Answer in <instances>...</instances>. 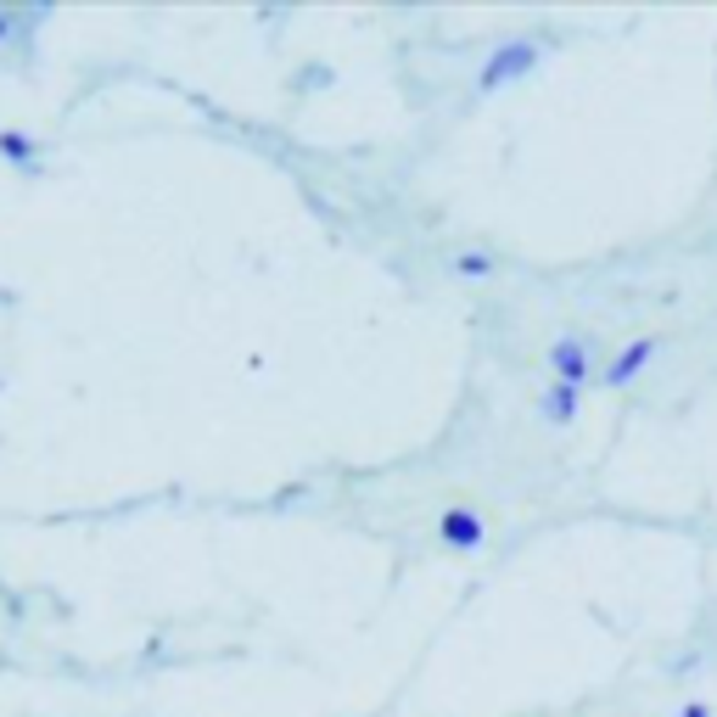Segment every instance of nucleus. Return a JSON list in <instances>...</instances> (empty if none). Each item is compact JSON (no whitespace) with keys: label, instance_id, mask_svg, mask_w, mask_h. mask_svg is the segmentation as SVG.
<instances>
[{"label":"nucleus","instance_id":"obj_9","mask_svg":"<svg viewBox=\"0 0 717 717\" xmlns=\"http://www.w3.org/2000/svg\"><path fill=\"white\" fill-rule=\"evenodd\" d=\"M326 79H331L326 68H297V79H291V85H326Z\"/></svg>","mask_w":717,"mask_h":717},{"label":"nucleus","instance_id":"obj_4","mask_svg":"<svg viewBox=\"0 0 717 717\" xmlns=\"http://www.w3.org/2000/svg\"><path fill=\"white\" fill-rule=\"evenodd\" d=\"M0 157H7L12 168H34L40 163V141L29 130H0Z\"/></svg>","mask_w":717,"mask_h":717},{"label":"nucleus","instance_id":"obj_7","mask_svg":"<svg viewBox=\"0 0 717 717\" xmlns=\"http://www.w3.org/2000/svg\"><path fill=\"white\" fill-rule=\"evenodd\" d=\"M40 12H18V7H0V45H12V40H29Z\"/></svg>","mask_w":717,"mask_h":717},{"label":"nucleus","instance_id":"obj_1","mask_svg":"<svg viewBox=\"0 0 717 717\" xmlns=\"http://www.w3.org/2000/svg\"><path fill=\"white\" fill-rule=\"evenodd\" d=\"M532 63H538V45H532V40H510V45H499V51L488 56V68H483V90H499V85L521 79Z\"/></svg>","mask_w":717,"mask_h":717},{"label":"nucleus","instance_id":"obj_2","mask_svg":"<svg viewBox=\"0 0 717 717\" xmlns=\"http://www.w3.org/2000/svg\"><path fill=\"white\" fill-rule=\"evenodd\" d=\"M438 538H443L449 550H465V555H471V550H483L488 532H483V516H476L471 505H449L443 521H438Z\"/></svg>","mask_w":717,"mask_h":717},{"label":"nucleus","instance_id":"obj_5","mask_svg":"<svg viewBox=\"0 0 717 717\" xmlns=\"http://www.w3.org/2000/svg\"><path fill=\"white\" fill-rule=\"evenodd\" d=\"M644 358H650V342H633L628 353H617V358H611V371H606V382H611V387H622V382H628V376H633V371L644 365Z\"/></svg>","mask_w":717,"mask_h":717},{"label":"nucleus","instance_id":"obj_3","mask_svg":"<svg viewBox=\"0 0 717 717\" xmlns=\"http://www.w3.org/2000/svg\"><path fill=\"white\" fill-rule=\"evenodd\" d=\"M550 365H555V376H561L566 387H583L588 371H594V358H588V348H583L577 337H561V342L550 348Z\"/></svg>","mask_w":717,"mask_h":717},{"label":"nucleus","instance_id":"obj_8","mask_svg":"<svg viewBox=\"0 0 717 717\" xmlns=\"http://www.w3.org/2000/svg\"><path fill=\"white\" fill-rule=\"evenodd\" d=\"M454 275L483 280V275H494V258H488V253H460V258H454Z\"/></svg>","mask_w":717,"mask_h":717},{"label":"nucleus","instance_id":"obj_6","mask_svg":"<svg viewBox=\"0 0 717 717\" xmlns=\"http://www.w3.org/2000/svg\"><path fill=\"white\" fill-rule=\"evenodd\" d=\"M544 415H550V421H572V415H577V387L555 382V387L544 393Z\"/></svg>","mask_w":717,"mask_h":717}]
</instances>
